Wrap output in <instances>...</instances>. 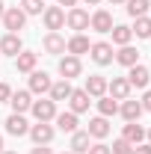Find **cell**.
<instances>
[{
	"instance_id": "cell-1",
	"label": "cell",
	"mask_w": 151,
	"mask_h": 154,
	"mask_svg": "<svg viewBox=\"0 0 151 154\" xmlns=\"http://www.w3.org/2000/svg\"><path fill=\"white\" fill-rule=\"evenodd\" d=\"M0 21H3V27L9 33H18V30H24V24H27V15H24L21 6H6V12H3Z\"/></svg>"
},
{
	"instance_id": "cell-2",
	"label": "cell",
	"mask_w": 151,
	"mask_h": 154,
	"mask_svg": "<svg viewBox=\"0 0 151 154\" xmlns=\"http://www.w3.org/2000/svg\"><path fill=\"white\" fill-rule=\"evenodd\" d=\"M30 113H33L36 122H54V119H57V104H54L51 98H42V101H33Z\"/></svg>"
},
{
	"instance_id": "cell-3",
	"label": "cell",
	"mask_w": 151,
	"mask_h": 154,
	"mask_svg": "<svg viewBox=\"0 0 151 154\" xmlns=\"http://www.w3.org/2000/svg\"><path fill=\"white\" fill-rule=\"evenodd\" d=\"M65 24H68V30L83 33V30H89V12L80 9V6H71V9L65 12Z\"/></svg>"
},
{
	"instance_id": "cell-4",
	"label": "cell",
	"mask_w": 151,
	"mask_h": 154,
	"mask_svg": "<svg viewBox=\"0 0 151 154\" xmlns=\"http://www.w3.org/2000/svg\"><path fill=\"white\" fill-rule=\"evenodd\" d=\"M42 18H45V27L51 30V33H57L65 27V9L62 6H48L45 12H42Z\"/></svg>"
},
{
	"instance_id": "cell-5",
	"label": "cell",
	"mask_w": 151,
	"mask_h": 154,
	"mask_svg": "<svg viewBox=\"0 0 151 154\" xmlns=\"http://www.w3.org/2000/svg\"><path fill=\"white\" fill-rule=\"evenodd\" d=\"M54 80L48 71H30V95H48Z\"/></svg>"
},
{
	"instance_id": "cell-6",
	"label": "cell",
	"mask_w": 151,
	"mask_h": 154,
	"mask_svg": "<svg viewBox=\"0 0 151 154\" xmlns=\"http://www.w3.org/2000/svg\"><path fill=\"white\" fill-rule=\"evenodd\" d=\"M89 57L98 62V65H110L116 57V51H113V45L110 42H95L92 48H89Z\"/></svg>"
},
{
	"instance_id": "cell-7",
	"label": "cell",
	"mask_w": 151,
	"mask_h": 154,
	"mask_svg": "<svg viewBox=\"0 0 151 154\" xmlns=\"http://www.w3.org/2000/svg\"><path fill=\"white\" fill-rule=\"evenodd\" d=\"M89 27H92L95 33H110L113 30V15L107 9H95L92 15H89Z\"/></svg>"
},
{
	"instance_id": "cell-8",
	"label": "cell",
	"mask_w": 151,
	"mask_h": 154,
	"mask_svg": "<svg viewBox=\"0 0 151 154\" xmlns=\"http://www.w3.org/2000/svg\"><path fill=\"white\" fill-rule=\"evenodd\" d=\"M30 139H33L36 145H48V142L54 139V125H48V122L30 125Z\"/></svg>"
},
{
	"instance_id": "cell-9",
	"label": "cell",
	"mask_w": 151,
	"mask_h": 154,
	"mask_svg": "<svg viewBox=\"0 0 151 154\" xmlns=\"http://www.w3.org/2000/svg\"><path fill=\"white\" fill-rule=\"evenodd\" d=\"M80 71H83V65H80V57H71V54H65V57L59 59V74H62V80L80 77Z\"/></svg>"
},
{
	"instance_id": "cell-10",
	"label": "cell",
	"mask_w": 151,
	"mask_h": 154,
	"mask_svg": "<svg viewBox=\"0 0 151 154\" xmlns=\"http://www.w3.org/2000/svg\"><path fill=\"white\" fill-rule=\"evenodd\" d=\"M107 92H110V98H116V101L131 98V83H128V77H113V80H107Z\"/></svg>"
},
{
	"instance_id": "cell-11",
	"label": "cell",
	"mask_w": 151,
	"mask_h": 154,
	"mask_svg": "<svg viewBox=\"0 0 151 154\" xmlns=\"http://www.w3.org/2000/svg\"><path fill=\"white\" fill-rule=\"evenodd\" d=\"M9 104H12V113H27L30 107H33V95H30V89H18V92H12L9 95Z\"/></svg>"
},
{
	"instance_id": "cell-12",
	"label": "cell",
	"mask_w": 151,
	"mask_h": 154,
	"mask_svg": "<svg viewBox=\"0 0 151 154\" xmlns=\"http://www.w3.org/2000/svg\"><path fill=\"white\" fill-rule=\"evenodd\" d=\"M21 51H24V45H21L18 33H6V36L0 38V54L3 57H18Z\"/></svg>"
},
{
	"instance_id": "cell-13",
	"label": "cell",
	"mask_w": 151,
	"mask_h": 154,
	"mask_svg": "<svg viewBox=\"0 0 151 154\" xmlns=\"http://www.w3.org/2000/svg\"><path fill=\"white\" fill-rule=\"evenodd\" d=\"M119 113H122V119H125V122H139V116L145 113V110H142V104H139V101L125 98V101L119 104Z\"/></svg>"
},
{
	"instance_id": "cell-14",
	"label": "cell",
	"mask_w": 151,
	"mask_h": 154,
	"mask_svg": "<svg viewBox=\"0 0 151 154\" xmlns=\"http://www.w3.org/2000/svg\"><path fill=\"white\" fill-rule=\"evenodd\" d=\"M6 134H12V136H27V134H30V122H27L21 113H12L9 119H6Z\"/></svg>"
},
{
	"instance_id": "cell-15",
	"label": "cell",
	"mask_w": 151,
	"mask_h": 154,
	"mask_svg": "<svg viewBox=\"0 0 151 154\" xmlns=\"http://www.w3.org/2000/svg\"><path fill=\"white\" fill-rule=\"evenodd\" d=\"M83 89H86V95H89V98H101V95H107V77H104V74H89Z\"/></svg>"
},
{
	"instance_id": "cell-16",
	"label": "cell",
	"mask_w": 151,
	"mask_h": 154,
	"mask_svg": "<svg viewBox=\"0 0 151 154\" xmlns=\"http://www.w3.org/2000/svg\"><path fill=\"white\" fill-rule=\"evenodd\" d=\"M148 80H151V71L145 68V65H131V74H128V83H131V89L136 86V89H145L148 86Z\"/></svg>"
},
{
	"instance_id": "cell-17",
	"label": "cell",
	"mask_w": 151,
	"mask_h": 154,
	"mask_svg": "<svg viewBox=\"0 0 151 154\" xmlns=\"http://www.w3.org/2000/svg\"><path fill=\"white\" fill-rule=\"evenodd\" d=\"M89 48H92V42L83 36V33H74V36L65 42V51L71 54V57H80V54H89Z\"/></svg>"
},
{
	"instance_id": "cell-18",
	"label": "cell",
	"mask_w": 151,
	"mask_h": 154,
	"mask_svg": "<svg viewBox=\"0 0 151 154\" xmlns=\"http://www.w3.org/2000/svg\"><path fill=\"white\" fill-rule=\"evenodd\" d=\"M89 104H92V98L86 95V89H74L71 95H68V107H71V113H86L89 110Z\"/></svg>"
},
{
	"instance_id": "cell-19",
	"label": "cell",
	"mask_w": 151,
	"mask_h": 154,
	"mask_svg": "<svg viewBox=\"0 0 151 154\" xmlns=\"http://www.w3.org/2000/svg\"><path fill=\"white\" fill-rule=\"evenodd\" d=\"M116 62H119V65H125V68H131V65H136V62H139V51H136V48H131V45H122V48H119V51H116Z\"/></svg>"
},
{
	"instance_id": "cell-20",
	"label": "cell",
	"mask_w": 151,
	"mask_h": 154,
	"mask_svg": "<svg viewBox=\"0 0 151 154\" xmlns=\"http://www.w3.org/2000/svg\"><path fill=\"white\" fill-rule=\"evenodd\" d=\"M122 139H128L131 145H139V142L145 139V128H142L139 122H128V125L122 128Z\"/></svg>"
},
{
	"instance_id": "cell-21",
	"label": "cell",
	"mask_w": 151,
	"mask_h": 154,
	"mask_svg": "<svg viewBox=\"0 0 151 154\" xmlns=\"http://www.w3.org/2000/svg\"><path fill=\"white\" fill-rule=\"evenodd\" d=\"M36 62H39V54H33V51H21L18 57H15V68L24 71V74H30V71H36Z\"/></svg>"
},
{
	"instance_id": "cell-22",
	"label": "cell",
	"mask_w": 151,
	"mask_h": 154,
	"mask_svg": "<svg viewBox=\"0 0 151 154\" xmlns=\"http://www.w3.org/2000/svg\"><path fill=\"white\" fill-rule=\"evenodd\" d=\"M86 134L92 136V139H104V136H110V122H107L104 116H98V119H92V122H89Z\"/></svg>"
},
{
	"instance_id": "cell-23",
	"label": "cell",
	"mask_w": 151,
	"mask_h": 154,
	"mask_svg": "<svg viewBox=\"0 0 151 154\" xmlns=\"http://www.w3.org/2000/svg\"><path fill=\"white\" fill-rule=\"evenodd\" d=\"M89 145H92V136L86 134V131H74L71 134V154H86Z\"/></svg>"
},
{
	"instance_id": "cell-24",
	"label": "cell",
	"mask_w": 151,
	"mask_h": 154,
	"mask_svg": "<svg viewBox=\"0 0 151 154\" xmlns=\"http://www.w3.org/2000/svg\"><path fill=\"white\" fill-rule=\"evenodd\" d=\"M42 45H45V51H48V54H54V57H59V54H65V38L59 36V33H48Z\"/></svg>"
},
{
	"instance_id": "cell-25",
	"label": "cell",
	"mask_w": 151,
	"mask_h": 154,
	"mask_svg": "<svg viewBox=\"0 0 151 154\" xmlns=\"http://www.w3.org/2000/svg\"><path fill=\"white\" fill-rule=\"evenodd\" d=\"M71 92H74V89H71V80H59V83L51 86V92H48V95H51V101L57 104V101H68Z\"/></svg>"
},
{
	"instance_id": "cell-26",
	"label": "cell",
	"mask_w": 151,
	"mask_h": 154,
	"mask_svg": "<svg viewBox=\"0 0 151 154\" xmlns=\"http://www.w3.org/2000/svg\"><path fill=\"white\" fill-rule=\"evenodd\" d=\"M54 122H57L59 131H65V134H74L77 131V113H71V110H68V113H57Z\"/></svg>"
},
{
	"instance_id": "cell-27",
	"label": "cell",
	"mask_w": 151,
	"mask_h": 154,
	"mask_svg": "<svg viewBox=\"0 0 151 154\" xmlns=\"http://www.w3.org/2000/svg\"><path fill=\"white\" fill-rule=\"evenodd\" d=\"M110 33H113V45H119V48H122V45H131V38H133V30L125 27V24H113Z\"/></svg>"
},
{
	"instance_id": "cell-28",
	"label": "cell",
	"mask_w": 151,
	"mask_h": 154,
	"mask_svg": "<svg viewBox=\"0 0 151 154\" xmlns=\"http://www.w3.org/2000/svg\"><path fill=\"white\" fill-rule=\"evenodd\" d=\"M98 113L104 116V119L116 116V113H119V101H116V98H110V95H101V98H98Z\"/></svg>"
},
{
	"instance_id": "cell-29",
	"label": "cell",
	"mask_w": 151,
	"mask_h": 154,
	"mask_svg": "<svg viewBox=\"0 0 151 154\" xmlns=\"http://www.w3.org/2000/svg\"><path fill=\"white\" fill-rule=\"evenodd\" d=\"M131 30H133V36H136V38H151V18H148V15L136 18V24H133Z\"/></svg>"
},
{
	"instance_id": "cell-30",
	"label": "cell",
	"mask_w": 151,
	"mask_h": 154,
	"mask_svg": "<svg viewBox=\"0 0 151 154\" xmlns=\"http://www.w3.org/2000/svg\"><path fill=\"white\" fill-rule=\"evenodd\" d=\"M125 6H128V15H131V18H142V15L151 9L148 0H128Z\"/></svg>"
},
{
	"instance_id": "cell-31",
	"label": "cell",
	"mask_w": 151,
	"mask_h": 154,
	"mask_svg": "<svg viewBox=\"0 0 151 154\" xmlns=\"http://www.w3.org/2000/svg\"><path fill=\"white\" fill-rule=\"evenodd\" d=\"M21 9H24V15H42L45 0H21Z\"/></svg>"
},
{
	"instance_id": "cell-32",
	"label": "cell",
	"mask_w": 151,
	"mask_h": 154,
	"mask_svg": "<svg viewBox=\"0 0 151 154\" xmlns=\"http://www.w3.org/2000/svg\"><path fill=\"white\" fill-rule=\"evenodd\" d=\"M131 151H133V145L128 142V139H116L113 148H110V154H131Z\"/></svg>"
},
{
	"instance_id": "cell-33",
	"label": "cell",
	"mask_w": 151,
	"mask_h": 154,
	"mask_svg": "<svg viewBox=\"0 0 151 154\" xmlns=\"http://www.w3.org/2000/svg\"><path fill=\"white\" fill-rule=\"evenodd\" d=\"M86 154H110V145H104V142H95V145H89V151Z\"/></svg>"
},
{
	"instance_id": "cell-34",
	"label": "cell",
	"mask_w": 151,
	"mask_h": 154,
	"mask_svg": "<svg viewBox=\"0 0 151 154\" xmlns=\"http://www.w3.org/2000/svg\"><path fill=\"white\" fill-rule=\"evenodd\" d=\"M131 154H151V145H148V142H139V145H133Z\"/></svg>"
},
{
	"instance_id": "cell-35",
	"label": "cell",
	"mask_w": 151,
	"mask_h": 154,
	"mask_svg": "<svg viewBox=\"0 0 151 154\" xmlns=\"http://www.w3.org/2000/svg\"><path fill=\"white\" fill-rule=\"evenodd\" d=\"M9 95H12V89H9L6 83H0V104H6V101H9Z\"/></svg>"
},
{
	"instance_id": "cell-36",
	"label": "cell",
	"mask_w": 151,
	"mask_h": 154,
	"mask_svg": "<svg viewBox=\"0 0 151 154\" xmlns=\"http://www.w3.org/2000/svg\"><path fill=\"white\" fill-rule=\"evenodd\" d=\"M139 104H142V110H148V113H151V89L142 95V101H139Z\"/></svg>"
},
{
	"instance_id": "cell-37",
	"label": "cell",
	"mask_w": 151,
	"mask_h": 154,
	"mask_svg": "<svg viewBox=\"0 0 151 154\" xmlns=\"http://www.w3.org/2000/svg\"><path fill=\"white\" fill-rule=\"evenodd\" d=\"M30 154H54V151H51L48 145H36V148H33V151H30Z\"/></svg>"
},
{
	"instance_id": "cell-38",
	"label": "cell",
	"mask_w": 151,
	"mask_h": 154,
	"mask_svg": "<svg viewBox=\"0 0 151 154\" xmlns=\"http://www.w3.org/2000/svg\"><path fill=\"white\" fill-rule=\"evenodd\" d=\"M59 6H77V0H57Z\"/></svg>"
},
{
	"instance_id": "cell-39",
	"label": "cell",
	"mask_w": 151,
	"mask_h": 154,
	"mask_svg": "<svg viewBox=\"0 0 151 154\" xmlns=\"http://www.w3.org/2000/svg\"><path fill=\"white\" fill-rule=\"evenodd\" d=\"M110 3H113V6H125L128 0H110Z\"/></svg>"
},
{
	"instance_id": "cell-40",
	"label": "cell",
	"mask_w": 151,
	"mask_h": 154,
	"mask_svg": "<svg viewBox=\"0 0 151 154\" xmlns=\"http://www.w3.org/2000/svg\"><path fill=\"white\" fill-rule=\"evenodd\" d=\"M3 12H6V3H3V0H0V18H3Z\"/></svg>"
},
{
	"instance_id": "cell-41",
	"label": "cell",
	"mask_w": 151,
	"mask_h": 154,
	"mask_svg": "<svg viewBox=\"0 0 151 154\" xmlns=\"http://www.w3.org/2000/svg\"><path fill=\"white\" fill-rule=\"evenodd\" d=\"M83 3H89V6H98V3H101V0H83Z\"/></svg>"
},
{
	"instance_id": "cell-42",
	"label": "cell",
	"mask_w": 151,
	"mask_h": 154,
	"mask_svg": "<svg viewBox=\"0 0 151 154\" xmlns=\"http://www.w3.org/2000/svg\"><path fill=\"white\" fill-rule=\"evenodd\" d=\"M145 136H148V145H151V128H148V131H145Z\"/></svg>"
},
{
	"instance_id": "cell-43",
	"label": "cell",
	"mask_w": 151,
	"mask_h": 154,
	"mask_svg": "<svg viewBox=\"0 0 151 154\" xmlns=\"http://www.w3.org/2000/svg\"><path fill=\"white\" fill-rule=\"evenodd\" d=\"M0 154H18V151H6V148H3V151H0Z\"/></svg>"
},
{
	"instance_id": "cell-44",
	"label": "cell",
	"mask_w": 151,
	"mask_h": 154,
	"mask_svg": "<svg viewBox=\"0 0 151 154\" xmlns=\"http://www.w3.org/2000/svg\"><path fill=\"white\" fill-rule=\"evenodd\" d=\"M0 151H3V136H0Z\"/></svg>"
},
{
	"instance_id": "cell-45",
	"label": "cell",
	"mask_w": 151,
	"mask_h": 154,
	"mask_svg": "<svg viewBox=\"0 0 151 154\" xmlns=\"http://www.w3.org/2000/svg\"><path fill=\"white\" fill-rule=\"evenodd\" d=\"M62 154H65V151H62ZM68 154H71V151H68Z\"/></svg>"
},
{
	"instance_id": "cell-46",
	"label": "cell",
	"mask_w": 151,
	"mask_h": 154,
	"mask_svg": "<svg viewBox=\"0 0 151 154\" xmlns=\"http://www.w3.org/2000/svg\"><path fill=\"white\" fill-rule=\"evenodd\" d=\"M0 57H3V54H0Z\"/></svg>"
}]
</instances>
